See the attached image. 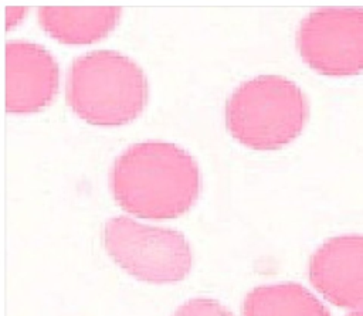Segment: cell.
I'll use <instances>...</instances> for the list:
<instances>
[{
    "mask_svg": "<svg viewBox=\"0 0 363 316\" xmlns=\"http://www.w3.org/2000/svg\"><path fill=\"white\" fill-rule=\"evenodd\" d=\"M201 174L183 147L138 142L123 149L109 170V188L118 205L140 218L166 220L184 214L199 197Z\"/></svg>",
    "mask_w": 363,
    "mask_h": 316,
    "instance_id": "1",
    "label": "cell"
},
{
    "mask_svg": "<svg viewBox=\"0 0 363 316\" xmlns=\"http://www.w3.org/2000/svg\"><path fill=\"white\" fill-rule=\"evenodd\" d=\"M122 14L119 6H40L41 28L64 44H89L108 35Z\"/></svg>",
    "mask_w": 363,
    "mask_h": 316,
    "instance_id": "8",
    "label": "cell"
},
{
    "mask_svg": "<svg viewBox=\"0 0 363 316\" xmlns=\"http://www.w3.org/2000/svg\"><path fill=\"white\" fill-rule=\"evenodd\" d=\"M104 245L109 256L132 276L150 283L182 281L193 255L184 235L118 215L104 225Z\"/></svg>",
    "mask_w": 363,
    "mask_h": 316,
    "instance_id": "4",
    "label": "cell"
},
{
    "mask_svg": "<svg viewBox=\"0 0 363 316\" xmlns=\"http://www.w3.org/2000/svg\"><path fill=\"white\" fill-rule=\"evenodd\" d=\"M302 60L316 72L349 77L363 71V9L318 7L296 31Z\"/></svg>",
    "mask_w": 363,
    "mask_h": 316,
    "instance_id": "5",
    "label": "cell"
},
{
    "mask_svg": "<svg viewBox=\"0 0 363 316\" xmlns=\"http://www.w3.org/2000/svg\"><path fill=\"white\" fill-rule=\"evenodd\" d=\"M347 316H363V307H359L356 310H352Z\"/></svg>",
    "mask_w": 363,
    "mask_h": 316,
    "instance_id": "12",
    "label": "cell"
},
{
    "mask_svg": "<svg viewBox=\"0 0 363 316\" xmlns=\"http://www.w3.org/2000/svg\"><path fill=\"white\" fill-rule=\"evenodd\" d=\"M309 279L330 303L363 307V235H340L323 242L311 256Z\"/></svg>",
    "mask_w": 363,
    "mask_h": 316,
    "instance_id": "7",
    "label": "cell"
},
{
    "mask_svg": "<svg viewBox=\"0 0 363 316\" xmlns=\"http://www.w3.org/2000/svg\"><path fill=\"white\" fill-rule=\"evenodd\" d=\"M27 13V7L24 6H7L6 7V28L9 30L10 27H14L16 24H18L23 17Z\"/></svg>",
    "mask_w": 363,
    "mask_h": 316,
    "instance_id": "11",
    "label": "cell"
},
{
    "mask_svg": "<svg viewBox=\"0 0 363 316\" xmlns=\"http://www.w3.org/2000/svg\"><path fill=\"white\" fill-rule=\"evenodd\" d=\"M65 99L82 120L98 126H119L143 111L147 81L130 57L115 50H94L69 64Z\"/></svg>",
    "mask_w": 363,
    "mask_h": 316,
    "instance_id": "2",
    "label": "cell"
},
{
    "mask_svg": "<svg viewBox=\"0 0 363 316\" xmlns=\"http://www.w3.org/2000/svg\"><path fill=\"white\" fill-rule=\"evenodd\" d=\"M308 119L302 89L281 75H258L242 81L225 102V125L241 145L274 150L292 142Z\"/></svg>",
    "mask_w": 363,
    "mask_h": 316,
    "instance_id": "3",
    "label": "cell"
},
{
    "mask_svg": "<svg viewBox=\"0 0 363 316\" xmlns=\"http://www.w3.org/2000/svg\"><path fill=\"white\" fill-rule=\"evenodd\" d=\"M6 111L24 115L45 108L58 89V64L43 45L11 40L4 47Z\"/></svg>",
    "mask_w": 363,
    "mask_h": 316,
    "instance_id": "6",
    "label": "cell"
},
{
    "mask_svg": "<svg viewBox=\"0 0 363 316\" xmlns=\"http://www.w3.org/2000/svg\"><path fill=\"white\" fill-rule=\"evenodd\" d=\"M173 316H233V313L214 299L194 298L183 303Z\"/></svg>",
    "mask_w": 363,
    "mask_h": 316,
    "instance_id": "10",
    "label": "cell"
},
{
    "mask_svg": "<svg viewBox=\"0 0 363 316\" xmlns=\"http://www.w3.org/2000/svg\"><path fill=\"white\" fill-rule=\"evenodd\" d=\"M242 316H330L326 306L299 283L262 285L250 290Z\"/></svg>",
    "mask_w": 363,
    "mask_h": 316,
    "instance_id": "9",
    "label": "cell"
}]
</instances>
